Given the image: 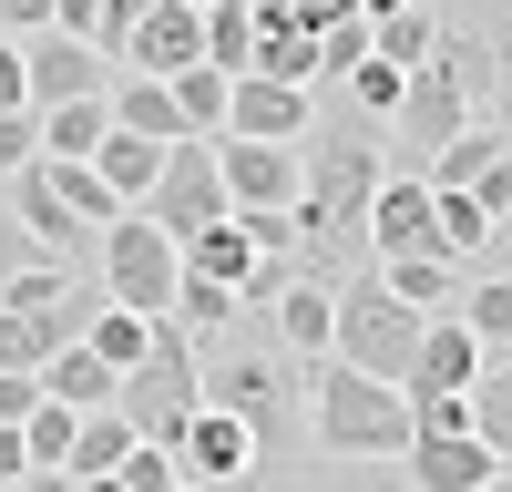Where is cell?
Returning <instances> with one entry per match:
<instances>
[{"label":"cell","mask_w":512,"mask_h":492,"mask_svg":"<svg viewBox=\"0 0 512 492\" xmlns=\"http://www.w3.org/2000/svg\"><path fill=\"white\" fill-rule=\"evenodd\" d=\"M390 175V123L338 103V113H308L297 134V267L308 277H349L369 257V195Z\"/></svg>","instance_id":"cell-1"},{"label":"cell","mask_w":512,"mask_h":492,"mask_svg":"<svg viewBox=\"0 0 512 492\" xmlns=\"http://www.w3.org/2000/svg\"><path fill=\"white\" fill-rule=\"evenodd\" d=\"M195 390L246 421L256 472H297V441H308V349H287L267 308H236L216 339H195Z\"/></svg>","instance_id":"cell-2"},{"label":"cell","mask_w":512,"mask_h":492,"mask_svg":"<svg viewBox=\"0 0 512 492\" xmlns=\"http://www.w3.org/2000/svg\"><path fill=\"white\" fill-rule=\"evenodd\" d=\"M308 441L328 462H400L410 451V390L379 380V369L318 349L308 359Z\"/></svg>","instance_id":"cell-3"},{"label":"cell","mask_w":512,"mask_h":492,"mask_svg":"<svg viewBox=\"0 0 512 492\" xmlns=\"http://www.w3.org/2000/svg\"><path fill=\"white\" fill-rule=\"evenodd\" d=\"M420 318L390 277H379V257H359L349 277H338V318H328V349L338 359H359V369H379V380H410V349H420Z\"/></svg>","instance_id":"cell-4"},{"label":"cell","mask_w":512,"mask_h":492,"mask_svg":"<svg viewBox=\"0 0 512 492\" xmlns=\"http://www.w3.org/2000/svg\"><path fill=\"white\" fill-rule=\"evenodd\" d=\"M195 400H205V390H195V328L154 318L144 359H123V380H113V410H123V421H134L144 441H175Z\"/></svg>","instance_id":"cell-5"},{"label":"cell","mask_w":512,"mask_h":492,"mask_svg":"<svg viewBox=\"0 0 512 492\" xmlns=\"http://www.w3.org/2000/svg\"><path fill=\"white\" fill-rule=\"evenodd\" d=\"M93 277H103V298H123V308L164 318V308H175V277H185V246L164 236L144 205H123V216L93 236Z\"/></svg>","instance_id":"cell-6"},{"label":"cell","mask_w":512,"mask_h":492,"mask_svg":"<svg viewBox=\"0 0 512 492\" xmlns=\"http://www.w3.org/2000/svg\"><path fill=\"white\" fill-rule=\"evenodd\" d=\"M144 216L164 226V236H195V226H216L226 216V175H216V134H175L164 144V164H154V185H144Z\"/></svg>","instance_id":"cell-7"},{"label":"cell","mask_w":512,"mask_h":492,"mask_svg":"<svg viewBox=\"0 0 512 492\" xmlns=\"http://www.w3.org/2000/svg\"><path fill=\"white\" fill-rule=\"evenodd\" d=\"M390 472L420 482V492H482V482H502V451L472 421H410V451H400Z\"/></svg>","instance_id":"cell-8"},{"label":"cell","mask_w":512,"mask_h":492,"mask_svg":"<svg viewBox=\"0 0 512 492\" xmlns=\"http://www.w3.org/2000/svg\"><path fill=\"white\" fill-rule=\"evenodd\" d=\"M21 72H31V103H72V93H103L113 82V52L41 21V31H21Z\"/></svg>","instance_id":"cell-9"},{"label":"cell","mask_w":512,"mask_h":492,"mask_svg":"<svg viewBox=\"0 0 512 492\" xmlns=\"http://www.w3.org/2000/svg\"><path fill=\"white\" fill-rule=\"evenodd\" d=\"M0 195H11V216L31 226V246H41V257H62V267H93V236H103V226H82L72 205L52 195L41 154H31V164H11V175H0Z\"/></svg>","instance_id":"cell-10"},{"label":"cell","mask_w":512,"mask_h":492,"mask_svg":"<svg viewBox=\"0 0 512 492\" xmlns=\"http://www.w3.org/2000/svg\"><path fill=\"white\" fill-rule=\"evenodd\" d=\"M482 359H492V349L461 328V308H441L431 328H420V349H410V380H400V390H410V410H420V400H472Z\"/></svg>","instance_id":"cell-11"},{"label":"cell","mask_w":512,"mask_h":492,"mask_svg":"<svg viewBox=\"0 0 512 492\" xmlns=\"http://www.w3.org/2000/svg\"><path fill=\"white\" fill-rule=\"evenodd\" d=\"M369 257H441V226H431V175L390 164L369 195Z\"/></svg>","instance_id":"cell-12"},{"label":"cell","mask_w":512,"mask_h":492,"mask_svg":"<svg viewBox=\"0 0 512 492\" xmlns=\"http://www.w3.org/2000/svg\"><path fill=\"white\" fill-rule=\"evenodd\" d=\"M216 175H226V205H297V144L216 134Z\"/></svg>","instance_id":"cell-13"},{"label":"cell","mask_w":512,"mask_h":492,"mask_svg":"<svg viewBox=\"0 0 512 492\" xmlns=\"http://www.w3.org/2000/svg\"><path fill=\"white\" fill-rule=\"evenodd\" d=\"M308 113H318V82H277V72H236V82H226V134H277V144H297V134H308Z\"/></svg>","instance_id":"cell-14"},{"label":"cell","mask_w":512,"mask_h":492,"mask_svg":"<svg viewBox=\"0 0 512 492\" xmlns=\"http://www.w3.org/2000/svg\"><path fill=\"white\" fill-rule=\"evenodd\" d=\"M175 462H185V482H236V472H256V441H246L236 410L195 400V410H185V431H175Z\"/></svg>","instance_id":"cell-15"},{"label":"cell","mask_w":512,"mask_h":492,"mask_svg":"<svg viewBox=\"0 0 512 492\" xmlns=\"http://www.w3.org/2000/svg\"><path fill=\"white\" fill-rule=\"evenodd\" d=\"M123 451H134V421H123L113 400H103V410H72V451H62V482H72V492H103Z\"/></svg>","instance_id":"cell-16"},{"label":"cell","mask_w":512,"mask_h":492,"mask_svg":"<svg viewBox=\"0 0 512 492\" xmlns=\"http://www.w3.org/2000/svg\"><path fill=\"white\" fill-rule=\"evenodd\" d=\"M246 72H277V82H318V31L287 11V0H256V62Z\"/></svg>","instance_id":"cell-17"},{"label":"cell","mask_w":512,"mask_h":492,"mask_svg":"<svg viewBox=\"0 0 512 492\" xmlns=\"http://www.w3.org/2000/svg\"><path fill=\"white\" fill-rule=\"evenodd\" d=\"M267 318H277V339L287 349H328V318H338V277H308V267H297L287 287H277V298H267Z\"/></svg>","instance_id":"cell-18"},{"label":"cell","mask_w":512,"mask_h":492,"mask_svg":"<svg viewBox=\"0 0 512 492\" xmlns=\"http://www.w3.org/2000/svg\"><path fill=\"white\" fill-rule=\"evenodd\" d=\"M103 103H113V123H134V134H154V144H175V134H185V113H175V82H164V72H123V62H113Z\"/></svg>","instance_id":"cell-19"},{"label":"cell","mask_w":512,"mask_h":492,"mask_svg":"<svg viewBox=\"0 0 512 492\" xmlns=\"http://www.w3.org/2000/svg\"><path fill=\"white\" fill-rule=\"evenodd\" d=\"M461 21H472V41H482V62H492V93H482V113L512 134V0H451Z\"/></svg>","instance_id":"cell-20"},{"label":"cell","mask_w":512,"mask_h":492,"mask_svg":"<svg viewBox=\"0 0 512 492\" xmlns=\"http://www.w3.org/2000/svg\"><path fill=\"white\" fill-rule=\"evenodd\" d=\"M113 380H123V369H113L93 339H62L52 359H41V390H52V400H72V410H103V400H113Z\"/></svg>","instance_id":"cell-21"},{"label":"cell","mask_w":512,"mask_h":492,"mask_svg":"<svg viewBox=\"0 0 512 492\" xmlns=\"http://www.w3.org/2000/svg\"><path fill=\"white\" fill-rule=\"evenodd\" d=\"M93 164H103V185H113L123 205H144V185H154V164H164V144H154V134H134V123H103V144H93Z\"/></svg>","instance_id":"cell-22"},{"label":"cell","mask_w":512,"mask_h":492,"mask_svg":"<svg viewBox=\"0 0 512 492\" xmlns=\"http://www.w3.org/2000/svg\"><path fill=\"white\" fill-rule=\"evenodd\" d=\"M451 308H461V328H472V339H482L492 359L512 349V267H482V277H461V298H451Z\"/></svg>","instance_id":"cell-23"},{"label":"cell","mask_w":512,"mask_h":492,"mask_svg":"<svg viewBox=\"0 0 512 492\" xmlns=\"http://www.w3.org/2000/svg\"><path fill=\"white\" fill-rule=\"evenodd\" d=\"M41 175H52V195L72 205L82 226H113V216H123V195L103 185V164H93V154H41Z\"/></svg>","instance_id":"cell-24"},{"label":"cell","mask_w":512,"mask_h":492,"mask_svg":"<svg viewBox=\"0 0 512 492\" xmlns=\"http://www.w3.org/2000/svg\"><path fill=\"white\" fill-rule=\"evenodd\" d=\"M103 123H113V103H103V93L41 103V154H93V144H103Z\"/></svg>","instance_id":"cell-25"},{"label":"cell","mask_w":512,"mask_h":492,"mask_svg":"<svg viewBox=\"0 0 512 492\" xmlns=\"http://www.w3.org/2000/svg\"><path fill=\"white\" fill-rule=\"evenodd\" d=\"M21 451H31V482H62V451H72V400H52V390H41V400L21 410Z\"/></svg>","instance_id":"cell-26"},{"label":"cell","mask_w":512,"mask_h":492,"mask_svg":"<svg viewBox=\"0 0 512 492\" xmlns=\"http://www.w3.org/2000/svg\"><path fill=\"white\" fill-rule=\"evenodd\" d=\"M379 277H390L420 318H441V308L461 298V267H451V257H379Z\"/></svg>","instance_id":"cell-27"},{"label":"cell","mask_w":512,"mask_h":492,"mask_svg":"<svg viewBox=\"0 0 512 492\" xmlns=\"http://www.w3.org/2000/svg\"><path fill=\"white\" fill-rule=\"evenodd\" d=\"M164 82H175L185 134H226V82H236V72H216V62H185V72H164Z\"/></svg>","instance_id":"cell-28"},{"label":"cell","mask_w":512,"mask_h":492,"mask_svg":"<svg viewBox=\"0 0 512 492\" xmlns=\"http://www.w3.org/2000/svg\"><path fill=\"white\" fill-rule=\"evenodd\" d=\"M472 431L512 462V349H502V359H482V380H472Z\"/></svg>","instance_id":"cell-29"},{"label":"cell","mask_w":512,"mask_h":492,"mask_svg":"<svg viewBox=\"0 0 512 492\" xmlns=\"http://www.w3.org/2000/svg\"><path fill=\"white\" fill-rule=\"evenodd\" d=\"M164 318H175V328H195V339H216V328L236 318V287H226V277H195V267H185V277H175V308H164Z\"/></svg>","instance_id":"cell-30"},{"label":"cell","mask_w":512,"mask_h":492,"mask_svg":"<svg viewBox=\"0 0 512 492\" xmlns=\"http://www.w3.org/2000/svg\"><path fill=\"white\" fill-rule=\"evenodd\" d=\"M205 62H216V72L256 62V0H216V11H205Z\"/></svg>","instance_id":"cell-31"},{"label":"cell","mask_w":512,"mask_h":492,"mask_svg":"<svg viewBox=\"0 0 512 492\" xmlns=\"http://www.w3.org/2000/svg\"><path fill=\"white\" fill-rule=\"evenodd\" d=\"M175 482H185L175 441H144V431H134V451L113 462V482H103V492H175Z\"/></svg>","instance_id":"cell-32"},{"label":"cell","mask_w":512,"mask_h":492,"mask_svg":"<svg viewBox=\"0 0 512 492\" xmlns=\"http://www.w3.org/2000/svg\"><path fill=\"white\" fill-rule=\"evenodd\" d=\"M400 82H410L400 62H379V52H359V62H349V82H338V93H349L359 113H379V123H390V113H400Z\"/></svg>","instance_id":"cell-33"},{"label":"cell","mask_w":512,"mask_h":492,"mask_svg":"<svg viewBox=\"0 0 512 492\" xmlns=\"http://www.w3.org/2000/svg\"><path fill=\"white\" fill-rule=\"evenodd\" d=\"M62 339H52V328H41V318H21L11 298H0V369H41V359H52Z\"/></svg>","instance_id":"cell-34"},{"label":"cell","mask_w":512,"mask_h":492,"mask_svg":"<svg viewBox=\"0 0 512 492\" xmlns=\"http://www.w3.org/2000/svg\"><path fill=\"white\" fill-rule=\"evenodd\" d=\"M236 226L256 257H297V205H236Z\"/></svg>","instance_id":"cell-35"},{"label":"cell","mask_w":512,"mask_h":492,"mask_svg":"<svg viewBox=\"0 0 512 492\" xmlns=\"http://www.w3.org/2000/svg\"><path fill=\"white\" fill-rule=\"evenodd\" d=\"M41 154V103H0V175Z\"/></svg>","instance_id":"cell-36"},{"label":"cell","mask_w":512,"mask_h":492,"mask_svg":"<svg viewBox=\"0 0 512 492\" xmlns=\"http://www.w3.org/2000/svg\"><path fill=\"white\" fill-rule=\"evenodd\" d=\"M21 257H41V246H31V226L11 216V195H0V287H11V267H21Z\"/></svg>","instance_id":"cell-37"},{"label":"cell","mask_w":512,"mask_h":492,"mask_svg":"<svg viewBox=\"0 0 512 492\" xmlns=\"http://www.w3.org/2000/svg\"><path fill=\"white\" fill-rule=\"evenodd\" d=\"M31 400H41V369H0V421H21Z\"/></svg>","instance_id":"cell-38"},{"label":"cell","mask_w":512,"mask_h":492,"mask_svg":"<svg viewBox=\"0 0 512 492\" xmlns=\"http://www.w3.org/2000/svg\"><path fill=\"white\" fill-rule=\"evenodd\" d=\"M52 31H82V41H103V0H52Z\"/></svg>","instance_id":"cell-39"},{"label":"cell","mask_w":512,"mask_h":492,"mask_svg":"<svg viewBox=\"0 0 512 492\" xmlns=\"http://www.w3.org/2000/svg\"><path fill=\"white\" fill-rule=\"evenodd\" d=\"M0 103H31V72H21V41L0 31Z\"/></svg>","instance_id":"cell-40"},{"label":"cell","mask_w":512,"mask_h":492,"mask_svg":"<svg viewBox=\"0 0 512 492\" xmlns=\"http://www.w3.org/2000/svg\"><path fill=\"white\" fill-rule=\"evenodd\" d=\"M482 267H512V205L492 216V236H482V257H472V277H482Z\"/></svg>","instance_id":"cell-41"},{"label":"cell","mask_w":512,"mask_h":492,"mask_svg":"<svg viewBox=\"0 0 512 492\" xmlns=\"http://www.w3.org/2000/svg\"><path fill=\"white\" fill-rule=\"evenodd\" d=\"M41 21H52V0H0V31H11V41L41 31Z\"/></svg>","instance_id":"cell-42"},{"label":"cell","mask_w":512,"mask_h":492,"mask_svg":"<svg viewBox=\"0 0 512 492\" xmlns=\"http://www.w3.org/2000/svg\"><path fill=\"white\" fill-rule=\"evenodd\" d=\"M0 482H31V451H21V421H0Z\"/></svg>","instance_id":"cell-43"},{"label":"cell","mask_w":512,"mask_h":492,"mask_svg":"<svg viewBox=\"0 0 512 492\" xmlns=\"http://www.w3.org/2000/svg\"><path fill=\"white\" fill-rule=\"evenodd\" d=\"M287 11H297V21H308V31H328L338 11H359V0H287Z\"/></svg>","instance_id":"cell-44"},{"label":"cell","mask_w":512,"mask_h":492,"mask_svg":"<svg viewBox=\"0 0 512 492\" xmlns=\"http://www.w3.org/2000/svg\"><path fill=\"white\" fill-rule=\"evenodd\" d=\"M134 11H154V0H103V52H113V31L134 21Z\"/></svg>","instance_id":"cell-45"},{"label":"cell","mask_w":512,"mask_h":492,"mask_svg":"<svg viewBox=\"0 0 512 492\" xmlns=\"http://www.w3.org/2000/svg\"><path fill=\"white\" fill-rule=\"evenodd\" d=\"M195 11H216V0H195Z\"/></svg>","instance_id":"cell-46"}]
</instances>
